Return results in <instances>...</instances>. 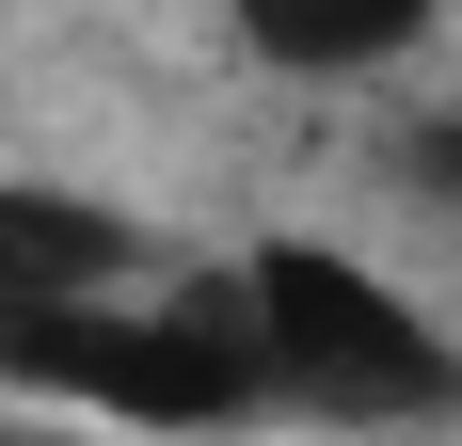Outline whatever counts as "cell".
Wrapping results in <instances>:
<instances>
[{
    "label": "cell",
    "instance_id": "1",
    "mask_svg": "<svg viewBox=\"0 0 462 446\" xmlns=\"http://www.w3.org/2000/svg\"><path fill=\"white\" fill-rule=\"evenodd\" d=\"M224 319L255 351L272 414H319V431H447L462 414V335L415 287H383L367 256H335V239H255Z\"/></svg>",
    "mask_w": 462,
    "mask_h": 446
},
{
    "label": "cell",
    "instance_id": "2",
    "mask_svg": "<svg viewBox=\"0 0 462 446\" xmlns=\"http://www.w3.org/2000/svg\"><path fill=\"white\" fill-rule=\"evenodd\" d=\"M0 383L64 399V414H112V431H239V414H272L224 303H128V287L0 319Z\"/></svg>",
    "mask_w": 462,
    "mask_h": 446
},
{
    "label": "cell",
    "instance_id": "3",
    "mask_svg": "<svg viewBox=\"0 0 462 446\" xmlns=\"http://www.w3.org/2000/svg\"><path fill=\"white\" fill-rule=\"evenodd\" d=\"M143 256L128 208H96L64 176H0V319H48V303H112Z\"/></svg>",
    "mask_w": 462,
    "mask_h": 446
},
{
    "label": "cell",
    "instance_id": "4",
    "mask_svg": "<svg viewBox=\"0 0 462 446\" xmlns=\"http://www.w3.org/2000/svg\"><path fill=\"white\" fill-rule=\"evenodd\" d=\"M239 48L287 64V80H367V64H415V48H430V0H367V16H239Z\"/></svg>",
    "mask_w": 462,
    "mask_h": 446
},
{
    "label": "cell",
    "instance_id": "5",
    "mask_svg": "<svg viewBox=\"0 0 462 446\" xmlns=\"http://www.w3.org/2000/svg\"><path fill=\"white\" fill-rule=\"evenodd\" d=\"M383 160H399V191H430V208H462V96H447V112H415V128L383 144Z\"/></svg>",
    "mask_w": 462,
    "mask_h": 446
}]
</instances>
